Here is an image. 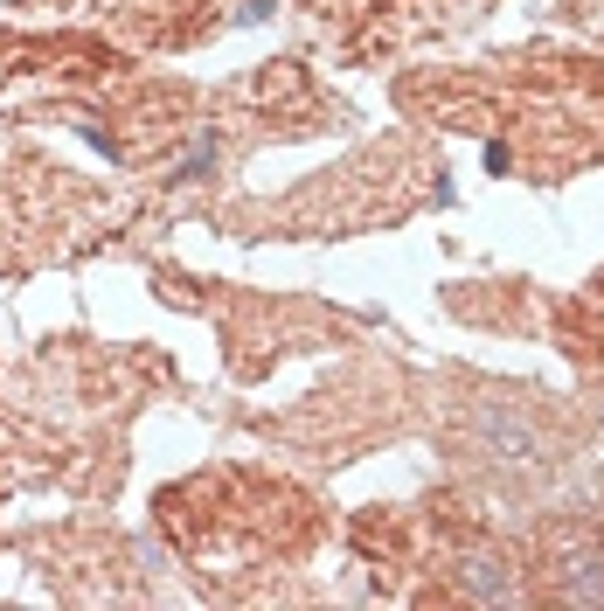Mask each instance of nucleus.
<instances>
[{
	"instance_id": "obj_1",
	"label": "nucleus",
	"mask_w": 604,
	"mask_h": 611,
	"mask_svg": "<svg viewBox=\"0 0 604 611\" xmlns=\"http://www.w3.org/2000/svg\"><path fill=\"white\" fill-rule=\"evenodd\" d=\"M465 445L480 451V459H493V466H508V472H535V466H556L563 451H570V438L549 424L542 410H529L521 396H487L480 410H472V424H465Z\"/></svg>"
},
{
	"instance_id": "obj_2",
	"label": "nucleus",
	"mask_w": 604,
	"mask_h": 611,
	"mask_svg": "<svg viewBox=\"0 0 604 611\" xmlns=\"http://www.w3.org/2000/svg\"><path fill=\"white\" fill-rule=\"evenodd\" d=\"M549 583H556V598H570V604H604V549H563Z\"/></svg>"
},
{
	"instance_id": "obj_3",
	"label": "nucleus",
	"mask_w": 604,
	"mask_h": 611,
	"mask_svg": "<svg viewBox=\"0 0 604 611\" xmlns=\"http://www.w3.org/2000/svg\"><path fill=\"white\" fill-rule=\"evenodd\" d=\"M459 591L465 598H480V604H514L521 598V577H514V563H508V556H465V563H459Z\"/></svg>"
}]
</instances>
